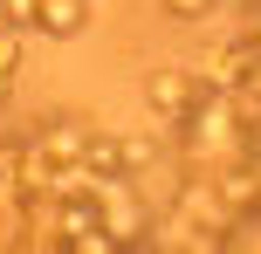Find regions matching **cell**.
Here are the masks:
<instances>
[{"label":"cell","instance_id":"obj_1","mask_svg":"<svg viewBox=\"0 0 261 254\" xmlns=\"http://www.w3.org/2000/svg\"><path fill=\"white\" fill-rule=\"evenodd\" d=\"M213 96V76H206V62H165V69H151V82H144V110H151V124H186L199 103Z\"/></svg>","mask_w":261,"mask_h":254},{"label":"cell","instance_id":"obj_2","mask_svg":"<svg viewBox=\"0 0 261 254\" xmlns=\"http://www.w3.org/2000/svg\"><path fill=\"white\" fill-rule=\"evenodd\" d=\"M90 14H96V0H41L35 35H48V41H76L83 27H90Z\"/></svg>","mask_w":261,"mask_h":254},{"label":"cell","instance_id":"obj_3","mask_svg":"<svg viewBox=\"0 0 261 254\" xmlns=\"http://www.w3.org/2000/svg\"><path fill=\"white\" fill-rule=\"evenodd\" d=\"M83 165H90V172H103V179L130 172V158H124V131H103V124H90V137H83Z\"/></svg>","mask_w":261,"mask_h":254},{"label":"cell","instance_id":"obj_4","mask_svg":"<svg viewBox=\"0 0 261 254\" xmlns=\"http://www.w3.org/2000/svg\"><path fill=\"white\" fill-rule=\"evenodd\" d=\"M21 41H28V27L0 21V110L14 103V90H21Z\"/></svg>","mask_w":261,"mask_h":254},{"label":"cell","instance_id":"obj_5","mask_svg":"<svg viewBox=\"0 0 261 254\" xmlns=\"http://www.w3.org/2000/svg\"><path fill=\"white\" fill-rule=\"evenodd\" d=\"M158 7H165L172 21H213V14H220L227 0H158Z\"/></svg>","mask_w":261,"mask_h":254}]
</instances>
